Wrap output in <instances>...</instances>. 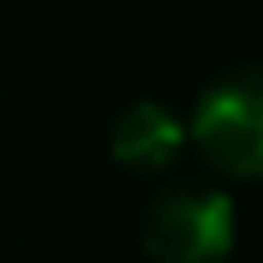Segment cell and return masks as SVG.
I'll use <instances>...</instances> for the list:
<instances>
[{"label":"cell","instance_id":"obj_1","mask_svg":"<svg viewBox=\"0 0 263 263\" xmlns=\"http://www.w3.org/2000/svg\"><path fill=\"white\" fill-rule=\"evenodd\" d=\"M141 249L156 263H219L234 249V200L205 180H171L141 215Z\"/></svg>","mask_w":263,"mask_h":263},{"label":"cell","instance_id":"obj_2","mask_svg":"<svg viewBox=\"0 0 263 263\" xmlns=\"http://www.w3.org/2000/svg\"><path fill=\"white\" fill-rule=\"evenodd\" d=\"M200 151L234 176H254L263 161V78L254 64H234L200 93L190 117Z\"/></svg>","mask_w":263,"mask_h":263},{"label":"cell","instance_id":"obj_3","mask_svg":"<svg viewBox=\"0 0 263 263\" xmlns=\"http://www.w3.org/2000/svg\"><path fill=\"white\" fill-rule=\"evenodd\" d=\"M180 137H185V132L171 117V107H161L156 98H137V103H127L122 112L112 117V127H107V151H112L122 166L156 171L180 151Z\"/></svg>","mask_w":263,"mask_h":263}]
</instances>
